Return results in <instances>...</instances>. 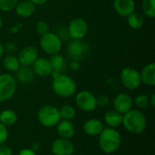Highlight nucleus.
I'll return each instance as SVG.
<instances>
[{
  "instance_id": "20",
  "label": "nucleus",
  "mask_w": 155,
  "mask_h": 155,
  "mask_svg": "<svg viewBox=\"0 0 155 155\" xmlns=\"http://www.w3.org/2000/svg\"><path fill=\"white\" fill-rule=\"evenodd\" d=\"M142 83L144 84H147L149 86H154L155 85V64L150 63L146 64L142 72L140 73Z\"/></svg>"
},
{
  "instance_id": "31",
  "label": "nucleus",
  "mask_w": 155,
  "mask_h": 155,
  "mask_svg": "<svg viewBox=\"0 0 155 155\" xmlns=\"http://www.w3.org/2000/svg\"><path fill=\"white\" fill-rule=\"evenodd\" d=\"M8 135H9V134H8L7 127L0 123V145L5 143V142L8 138Z\"/></svg>"
},
{
  "instance_id": "19",
  "label": "nucleus",
  "mask_w": 155,
  "mask_h": 155,
  "mask_svg": "<svg viewBox=\"0 0 155 155\" xmlns=\"http://www.w3.org/2000/svg\"><path fill=\"white\" fill-rule=\"evenodd\" d=\"M16 82H19L23 84H28L34 82L35 74L31 66H20L19 69L15 72Z\"/></svg>"
},
{
  "instance_id": "16",
  "label": "nucleus",
  "mask_w": 155,
  "mask_h": 155,
  "mask_svg": "<svg viewBox=\"0 0 155 155\" xmlns=\"http://www.w3.org/2000/svg\"><path fill=\"white\" fill-rule=\"evenodd\" d=\"M104 126L101 120L96 118H92L87 120L83 126L84 132L89 136H98L104 130Z\"/></svg>"
},
{
  "instance_id": "30",
  "label": "nucleus",
  "mask_w": 155,
  "mask_h": 155,
  "mask_svg": "<svg viewBox=\"0 0 155 155\" xmlns=\"http://www.w3.org/2000/svg\"><path fill=\"white\" fill-rule=\"evenodd\" d=\"M49 30H50L49 25H48L45 21H44V20L38 21V22L36 23V25H35V31H36V33H37L38 35H44V34H45V33H48Z\"/></svg>"
},
{
  "instance_id": "25",
  "label": "nucleus",
  "mask_w": 155,
  "mask_h": 155,
  "mask_svg": "<svg viewBox=\"0 0 155 155\" xmlns=\"http://www.w3.org/2000/svg\"><path fill=\"white\" fill-rule=\"evenodd\" d=\"M127 22L131 28L140 29L143 25V17L140 14L134 12L127 16Z\"/></svg>"
},
{
  "instance_id": "35",
  "label": "nucleus",
  "mask_w": 155,
  "mask_h": 155,
  "mask_svg": "<svg viewBox=\"0 0 155 155\" xmlns=\"http://www.w3.org/2000/svg\"><path fill=\"white\" fill-rule=\"evenodd\" d=\"M22 27H23V24L22 23H17V24H15V25H14L13 26L10 27L9 32L11 34H16L22 29Z\"/></svg>"
},
{
  "instance_id": "1",
  "label": "nucleus",
  "mask_w": 155,
  "mask_h": 155,
  "mask_svg": "<svg viewBox=\"0 0 155 155\" xmlns=\"http://www.w3.org/2000/svg\"><path fill=\"white\" fill-rule=\"evenodd\" d=\"M98 137L99 147L103 153L112 154L119 150L122 143V136L115 128H104Z\"/></svg>"
},
{
  "instance_id": "12",
  "label": "nucleus",
  "mask_w": 155,
  "mask_h": 155,
  "mask_svg": "<svg viewBox=\"0 0 155 155\" xmlns=\"http://www.w3.org/2000/svg\"><path fill=\"white\" fill-rule=\"evenodd\" d=\"M38 57L39 54L37 48L32 45H28L23 48L17 56L21 66H32Z\"/></svg>"
},
{
  "instance_id": "9",
  "label": "nucleus",
  "mask_w": 155,
  "mask_h": 155,
  "mask_svg": "<svg viewBox=\"0 0 155 155\" xmlns=\"http://www.w3.org/2000/svg\"><path fill=\"white\" fill-rule=\"evenodd\" d=\"M75 103L78 108L84 112H92L97 107L96 97L89 91L79 92L75 96Z\"/></svg>"
},
{
  "instance_id": "22",
  "label": "nucleus",
  "mask_w": 155,
  "mask_h": 155,
  "mask_svg": "<svg viewBox=\"0 0 155 155\" xmlns=\"http://www.w3.org/2000/svg\"><path fill=\"white\" fill-rule=\"evenodd\" d=\"M17 122V114L15 111L11 109L4 110L0 112V123L6 127L14 125Z\"/></svg>"
},
{
  "instance_id": "36",
  "label": "nucleus",
  "mask_w": 155,
  "mask_h": 155,
  "mask_svg": "<svg viewBox=\"0 0 155 155\" xmlns=\"http://www.w3.org/2000/svg\"><path fill=\"white\" fill-rule=\"evenodd\" d=\"M18 155H36L35 151H33L32 149H29V148H25V149H22L20 152H19V154Z\"/></svg>"
},
{
  "instance_id": "11",
  "label": "nucleus",
  "mask_w": 155,
  "mask_h": 155,
  "mask_svg": "<svg viewBox=\"0 0 155 155\" xmlns=\"http://www.w3.org/2000/svg\"><path fill=\"white\" fill-rule=\"evenodd\" d=\"M51 151L54 155H73L74 152V145L70 139L59 137L53 142Z\"/></svg>"
},
{
  "instance_id": "41",
  "label": "nucleus",
  "mask_w": 155,
  "mask_h": 155,
  "mask_svg": "<svg viewBox=\"0 0 155 155\" xmlns=\"http://www.w3.org/2000/svg\"><path fill=\"white\" fill-rule=\"evenodd\" d=\"M3 25H4V22H3V19L0 17V29L3 27Z\"/></svg>"
},
{
  "instance_id": "33",
  "label": "nucleus",
  "mask_w": 155,
  "mask_h": 155,
  "mask_svg": "<svg viewBox=\"0 0 155 155\" xmlns=\"http://www.w3.org/2000/svg\"><path fill=\"white\" fill-rule=\"evenodd\" d=\"M16 45L14 43V42H7L5 45H4V50L5 52L8 53V54H11V53H14L15 50H16Z\"/></svg>"
},
{
  "instance_id": "26",
  "label": "nucleus",
  "mask_w": 155,
  "mask_h": 155,
  "mask_svg": "<svg viewBox=\"0 0 155 155\" xmlns=\"http://www.w3.org/2000/svg\"><path fill=\"white\" fill-rule=\"evenodd\" d=\"M59 114H60L61 119L71 121L75 117L76 111L74 106H72L70 104H65V105H63L59 109Z\"/></svg>"
},
{
  "instance_id": "10",
  "label": "nucleus",
  "mask_w": 155,
  "mask_h": 155,
  "mask_svg": "<svg viewBox=\"0 0 155 155\" xmlns=\"http://www.w3.org/2000/svg\"><path fill=\"white\" fill-rule=\"evenodd\" d=\"M89 52V45L82 40H73L67 47V54L72 60L82 61Z\"/></svg>"
},
{
  "instance_id": "7",
  "label": "nucleus",
  "mask_w": 155,
  "mask_h": 155,
  "mask_svg": "<svg viewBox=\"0 0 155 155\" xmlns=\"http://www.w3.org/2000/svg\"><path fill=\"white\" fill-rule=\"evenodd\" d=\"M120 79L122 84L128 90H135L142 84L140 72L133 67L124 68L121 72Z\"/></svg>"
},
{
  "instance_id": "37",
  "label": "nucleus",
  "mask_w": 155,
  "mask_h": 155,
  "mask_svg": "<svg viewBox=\"0 0 155 155\" xmlns=\"http://www.w3.org/2000/svg\"><path fill=\"white\" fill-rule=\"evenodd\" d=\"M70 68L74 71H77L79 68H80V64L78 61H75V60H72L70 62Z\"/></svg>"
},
{
  "instance_id": "18",
  "label": "nucleus",
  "mask_w": 155,
  "mask_h": 155,
  "mask_svg": "<svg viewBox=\"0 0 155 155\" xmlns=\"http://www.w3.org/2000/svg\"><path fill=\"white\" fill-rule=\"evenodd\" d=\"M57 134L60 138L71 139L75 134V127L69 120H62L57 124Z\"/></svg>"
},
{
  "instance_id": "13",
  "label": "nucleus",
  "mask_w": 155,
  "mask_h": 155,
  "mask_svg": "<svg viewBox=\"0 0 155 155\" xmlns=\"http://www.w3.org/2000/svg\"><path fill=\"white\" fill-rule=\"evenodd\" d=\"M133 104H134L133 98L129 94L124 93L117 94L114 100V110L122 114H124L125 113L129 112L133 108Z\"/></svg>"
},
{
  "instance_id": "23",
  "label": "nucleus",
  "mask_w": 155,
  "mask_h": 155,
  "mask_svg": "<svg viewBox=\"0 0 155 155\" xmlns=\"http://www.w3.org/2000/svg\"><path fill=\"white\" fill-rule=\"evenodd\" d=\"M49 61H50V64L53 67L54 72L61 74L62 72L64 71L66 64H65L64 58L61 54H52Z\"/></svg>"
},
{
  "instance_id": "32",
  "label": "nucleus",
  "mask_w": 155,
  "mask_h": 155,
  "mask_svg": "<svg viewBox=\"0 0 155 155\" xmlns=\"http://www.w3.org/2000/svg\"><path fill=\"white\" fill-rule=\"evenodd\" d=\"M96 102H97V106L104 107L107 106L110 103V99L107 95L105 94H101L98 97H96Z\"/></svg>"
},
{
  "instance_id": "4",
  "label": "nucleus",
  "mask_w": 155,
  "mask_h": 155,
  "mask_svg": "<svg viewBox=\"0 0 155 155\" xmlns=\"http://www.w3.org/2000/svg\"><path fill=\"white\" fill-rule=\"evenodd\" d=\"M37 119L39 123L47 128L56 126L61 121L59 109L52 104H46L42 106L37 113Z\"/></svg>"
},
{
  "instance_id": "3",
  "label": "nucleus",
  "mask_w": 155,
  "mask_h": 155,
  "mask_svg": "<svg viewBox=\"0 0 155 155\" xmlns=\"http://www.w3.org/2000/svg\"><path fill=\"white\" fill-rule=\"evenodd\" d=\"M53 83H52V88L53 91L61 97L66 98L73 96L77 89L76 84L74 80L64 74L55 73L53 72Z\"/></svg>"
},
{
  "instance_id": "40",
  "label": "nucleus",
  "mask_w": 155,
  "mask_h": 155,
  "mask_svg": "<svg viewBox=\"0 0 155 155\" xmlns=\"http://www.w3.org/2000/svg\"><path fill=\"white\" fill-rule=\"evenodd\" d=\"M4 54H5V50H4V45L0 43V59L3 57V55H4Z\"/></svg>"
},
{
  "instance_id": "39",
  "label": "nucleus",
  "mask_w": 155,
  "mask_h": 155,
  "mask_svg": "<svg viewBox=\"0 0 155 155\" xmlns=\"http://www.w3.org/2000/svg\"><path fill=\"white\" fill-rule=\"evenodd\" d=\"M149 100H150V105L154 108L155 107V94H152L151 97H149Z\"/></svg>"
},
{
  "instance_id": "24",
  "label": "nucleus",
  "mask_w": 155,
  "mask_h": 155,
  "mask_svg": "<svg viewBox=\"0 0 155 155\" xmlns=\"http://www.w3.org/2000/svg\"><path fill=\"white\" fill-rule=\"evenodd\" d=\"M3 65L9 72H16L21 66L17 56H15L13 54H7L4 57Z\"/></svg>"
},
{
  "instance_id": "21",
  "label": "nucleus",
  "mask_w": 155,
  "mask_h": 155,
  "mask_svg": "<svg viewBox=\"0 0 155 155\" xmlns=\"http://www.w3.org/2000/svg\"><path fill=\"white\" fill-rule=\"evenodd\" d=\"M104 122L111 128H116L122 124L123 114L115 110H110L104 114Z\"/></svg>"
},
{
  "instance_id": "8",
  "label": "nucleus",
  "mask_w": 155,
  "mask_h": 155,
  "mask_svg": "<svg viewBox=\"0 0 155 155\" xmlns=\"http://www.w3.org/2000/svg\"><path fill=\"white\" fill-rule=\"evenodd\" d=\"M67 32L69 36L74 40H82L88 32V25L84 18H74L68 25Z\"/></svg>"
},
{
  "instance_id": "29",
  "label": "nucleus",
  "mask_w": 155,
  "mask_h": 155,
  "mask_svg": "<svg viewBox=\"0 0 155 155\" xmlns=\"http://www.w3.org/2000/svg\"><path fill=\"white\" fill-rule=\"evenodd\" d=\"M19 0H0V10L8 12L16 6Z\"/></svg>"
},
{
  "instance_id": "5",
  "label": "nucleus",
  "mask_w": 155,
  "mask_h": 155,
  "mask_svg": "<svg viewBox=\"0 0 155 155\" xmlns=\"http://www.w3.org/2000/svg\"><path fill=\"white\" fill-rule=\"evenodd\" d=\"M17 82L10 74H0V103L9 101L15 94Z\"/></svg>"
},
{
  "instance_id": "38",
  "label": "nucleus",
  "mask_w": 155,
  "mask_h": 155,
  "mask_svg": "<svg viewBox=\"0 0 155 155\" xmlns=\"http://www.w3.org/2000/svg\"><path fill=\"white\" fill-rule=\"evenodd\" d=\"M32 3H34L35 5H44V4H45L48 0H30Z\"/></svg>"
},
{
  "instance_id": "15",
  "label": "nucleus",
  "mask_w": 155,
  "mask_h": 155,
  "mask_svg": "<svg viewBox=\"0 0 155 155\" xmlns=\"http://www.w3.org/2000/svg\"><path fill=\"white\" fill-rule=\"evenodd\" d=\"M114 7L119 15L127 17L135 12V2L134 0H114Z\"/></svg>"
},
{
  "instance_id": "27",
  "label": "nucleus",
  "mask_w": 155,
  "mask_h": 155,
  "mask_svg": "<svg viewBox=\"0 0 155 155\" xmlns=\"http://www.w3.org/2000/svg\"><path fill=\"white\" fill-rule=\"evenodd\" d=\"M143 11L150 18L155 17V0H143Z\"/></svg>"
},
{
  "instance_id": "2",
  "label": "nucleus",
  "mask_w": 155,
  "mask_h": 155,
  "mask_svg": "<svg viewBox=\"0 0 155 155\" xmlns=\"http://www.w3.org/2000/svg\"><path fill=\"white\" fill-rule=\"evenodd\" d=\"M122 124L129 133L133 134H140L145 131L147 127V120L141 111L131 109L129 112L123 114Z\"/></svg>"
},
{
  "instance_id": "14",
  "label": "nucleus",
  "mask_w": 155,
  "mask_h": 155,
  "mask_svg": "<svg viewBox=\"0 0 155 155\" xmlns=\"http://www.w3.org/2000/svg\"><path fill=\"white\" fill-rule=\"evenodd\" d=\"M32 69L35 74L40 77H47L51 75L54 72L49 59L45 57H41V58L38 57L36 61L33 64Z\"/></svg>"
},
{
  "instance_id": "17",
  "label": "nucleus",
  "mask_w": 155,
  "mask_h": 155,
  "mask_svg": "<svg viewBox=\"0 0 155 155\" xmlns=\"http://www.w3.org/2000/svg\"><path fill=\"white\" fill-rule=\"evenodd\" d=\"M15 9L18 16L23 18H28L34 15L35 11V5L30 0H22L18 1Z\"/></svg>"
},
{
  "instance_id": "6",
  "label": "nucleus",
  "mask_w": 155,
  "mask_h": 155,
  "mask_svg": "<svg viewBox=\"0 0 155 155\" xmlns=\"http://www.w3.org/2000/svg\"><path fill=\"white\" fill-rule=\"evenodd\" d=\"M41 49L47 54H59L62 48V40L54 33H45L40 37Z\"/></svg>"
},
{
  "instance_id": "28",
  "label": "nucleus",
  "mask_w": 155,
  "mask_h": 155,
  "mask_svg": "<svg viewBox=\"0 0 155 155\" xmlns=\"http://www.w3.org/2000/svg\"><path fill=\"white\" fill-rule=\"evenodd\" d=\"M134 104L139 108V109H145L150 105V100L149 96L146 94H138L134 100Z\"/></svg>"
},
{
  "instance_id": "34",
  "label": "nucleus",
  "mask_w": 155,
  "mask_h": 155,
  "mask_svg": "<svg viewBox=\"0 0 155 155\" xmlns=\"http://www.w3.org/2000/svg\"><path fill=\"white\" fill-rule=\"evenodd\" d=\"M0 155H13L12 149L5 144L0 145Z\"/></svg>"
}]
</instances>
